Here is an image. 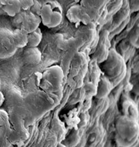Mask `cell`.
<instances>
[{
	"label": "cell",
	"instance_id": "obj_1",
	"mask_svg": "<svg viewBox=\"0 0 139 147\" xmlns=\"http://www.w3.org/2000/svg\"><path fill=\"white\" fill-rule=\"evenodd\" d=\"M104 76L112 86L118 84L126 74V64L123 58L115 50L110 49L107 58L100 63Z\"/></svg>",
	"mask_w": 139,
	"mask_h": 147
},
{
	"label": "cell",
	"instance_id": "obj_2",
	"mask_svg": "<svg viewBox=\"0 0 139 147\" xmlns=\"http://www.w3.org/2000/svg\"><path fill=\"white\" fill-rule=\"evenodd\" d=\"M116 141L122 147H130L138 140L139 127L137 122L128 116H122L116 124Z\"/></svg>",
	"mask_w": 139,
	"mask_h": 147
},
{
	"label": "cell",
	"instance_id": "obj_3",
	"mask_svg": "<svg viewBox=\"0 0 139 147\" xmlns=\"http://www.w3.org/2000/svg\"><path fill=\"white\" fill-rule=\"evenodd\" d=\"M39 16L41 23L49 28L57 27L62 21L61 11L56 2L48 1L42 5Z\"/></svg>",
	"mask_w": 139,
	"mask_h": 147
},
{
	"label": "cell",
	"instance_id": "obj_4",
	"mask_svg": "<svg viewBox=\"0 0 139 147\" xmlns=\"http://www.w3.org/2000/svg\"><path fill=\"white\" fill-rule=\"evenodd\" d=\"M17 50L12 32L5 28L0 29V59L11 58Z\"/></svg>",
	"mask_w": 139,
	"mask_h": 147
},
{
	"label": "cell",
	"instance_id": "obj_5",
	"mask_svg": "<svg viewBox=\"0 0 139 147\" xmlns=\"http://www.w3.org/2000/svg\"><path fill=\"white\" fill-rule=\"evenodd\" d=\"M110 43L108 40V33L104 31L100 36L99 42L94 54V58L101 63L107 58L110 51Z\"/></svg>",
	"mask_w": 139,
	"mask_h": 147
},
{
	"label": "cell",
	"instance_id": "obj_6",
	"mask_svg": "<svg viewBox=\"0 0 139 147\" xmlns=\"http://www.w3.org/2000/svg\"><path fill=\"white\" fill-rule=\"evenodd\" d=\"M41 23V21L40 16L33 13L30 10L26 11L21 29L29 34L38 29Z\"/></svg>",
	"mask_w": 139,
	"mask_h": 147
},
{
	"label": "cell",
	"instance_id": "obj_7",
	"mask_svg": "<svg viewBox=\"0 0 139 147\" xmlns=\"http://www.w3.org/2000/svg\"><path fill=\"white\" fill-rule=\"evenodd\" d=\"M41 53L37 47H27L23 51V58L29 65H38L41 61Z\"/></svg>",
	"mask_w": 139,
	"mask_h": 147
},
{
	"label": "cell",
	"instance_id": "obj_8",
	"mask_svg": "<svg viewBox=\"0 0 139 147\" xmlns=\"http://www.w3.org/2000/svg\"><path fill=\"white\" fill-rule=\"evenodd\" d=\"M112 86V85L110 82L104 75L102 76L98 84L96 95L97 98L103 99L106 97L111 90Z\"/></svg>",
	"mask_w": 139,
	"mask_h": 147
},
{
	"label": "cell",
	"instance_id": "obj_9",
	"mask_svg": "<svg viewBox=\"0 0 139 147\" xmlns=\"http://www.w3.org/2000/svg\"><path fill=\"white\" fill-rule=\"evenodd\" d=\"M13 36L15 45L18 48H24L27 46L28 33L22 29H15L13 32Z\"/></svg>",
	"mask_w": 139,
	"mask_h": 147
},
{
	"label": "cell",
	"instance_id": "obj_10",
	"mask_svg": "<svg viewBox=\"0 0 139 147\" xmlns=\"http://www.w3.org/2000/svg\"><path fill=\"white\" fill-rule=\"evenodd\" d=\"M1 9L11 17L15 16L22 10L21 5L19 0H11Z\"/></svg>",
	"mask_w": 139,
	"mask_h": 147
},
{
	"label": "cell",
	"instance_id": "obj_11",
	"mask_svg": "<svg viewBox=\"0 0 139 147\" xmlns=\"http://www.w3.org/2000/svg\"><path fill=\"white\" fill-rule=\"evenodd\" d=\"M43 38L41 29L39 28L35 31L28 34L27 47H37Z\"/></svg>",
	"mask_w": 139,
	"mask_h": 147
},
{
	"label": "cell",
	"instance_id": "obj_12",
	"mask_svg": "<svg viewBox=\"0 0 139 147\" xmlns=\"http://www.w3.org/2000/svg\"><path fill=\"white\" fill-rule=\"evenodd\" d=\"M129 41L133 47L139 49V18L130 34Z\"/></svg>",
	"mask_w": 139,
	"mask_h": 147
},
{
	"label": "cell",
	"instance_id": "obj_13",
	"mask_svg": "<svg viewBox=\"0 0 139 147\" xmlns=\"http://www.w3.org/2000/svg\"><path fill=\"white\" fill-rule=\"evenodd\" d=\"M26 11L21 10L15 16L11 17L12 26L15 29H21L25 16Z\"/></svg>",
	"mask_w": 139,
	"mask_h": 147
},
{
	"label": "cell",
	"instance_id": "obj_14",
	"mask_svg": "<svg viewBox=\"0 0 139 147\" xmlns=\"http://www.w3.org/2000/svg\"><path fill=\"white\" fill-rule=\"evenodd\" d=\"M9 116L5 111L0 110V127L7 125L9 124Z\"/></svg>",
	"mask_w": 139,
	"mask_h": 147
},
{
	"label": "cell",
	"instance_id": "obj_15",
	"mask_svg": "<svg viewBox=\"0 0 139 147\" xmlns=\"http://www.w3.org/2000/svg\"><path fill=\"white\" fill-rule=\"evenodd\" d=\"M41 7H42V5L41 4V3L38 0H34V4L32 6V7L30 8V11L33 13L39 16Z\"/></svg>",
	"mask_w": 139,
	"mask_h": 147
},
{
	"label": "cell",
	"instance_id": "obj_16",
	"mask_svg": "<svg viewBox=\"0 0 139 147\" xmlns=\"http://www.w3.org/2000/svg\"><path fill=\"white\" fill-rule=\"evenodd\" d=\"M21 5L22 10L29 11L34 4V0H19Z\"/></svg>",
	"mask_w": 139,
	"mask_h": 147
},
{
	"label": "cell",
	"instance_id": "obj_17",
	"mask_svg": "<svg viewBox=\"0 0 139 147\" xmlns=\"http://www.w3.org/2000/svg\"><path fill=\"white\" fill-rule=\"evenodd\" d=\"M128 7L132 12L139 11V0H128Z\"/></svg>",
	"mask_w": 139,
	"mask_h": 147
},
{
	"label": "cell",
	"instance_id": "obj_18",
	"mask_svg": "<svg viewBox=\"0 0 139 147\" xmlns=\"http://www.w3.org/2000/svg\"><path fill=\"white\" fill-rule=\"evenodd\" d=\"M132 92L134 94L139 96V76L136 78L134 83L133 84L132 88Z\"/></svg>",
	"mask_w": 139,
	"mask_h": 147
},
{
	"label": "cell",
	"instance_id": "obj_19",
	"mask_svg": "<svg viewBox=\"0 0 139 147\" xmlns=\"http://www.w3.org/2000/svg\"><path fill=\"white\" fill-rule=\"evenodd\" d=\"M10 144L6 138L0 137V147H10Z\"/></svg>",
	"mask_w": 139,
	"mask_h": 147
},
{
	"label": "cell",
	"instance_id": "obj_20",
	"mask_svg": "<svg viewBox=\"0 0 139 147\" xmlns=\"http://www.w3.org/2000/svg\"><path fill=\"white\" fill-rule=\"evenodd\" d=\"M11 0H0V8L7 4Z\"/></svg>",
	"mask_w": 139,
	"mask_h": 147
},
{
	"label": "cell",
	"instance_id": "obj_21",
	"mask_svg": "<svg viewBox=\"0 0 139 147\" xmlns=\"http://www.w3.org/2000/svg\"><path fill=\"white\" fill-rule=\"evenodd\" d=\"M4 100H5V98H4L3 94H2V92L1 91H0V107L2 106V105L3 104Z\"/></svg>",
	"mask_w": 139,
	"mask_h": 147
},
{
	"label": "cell",
	"instance_id": "obj_22",
	"mask_svg": "<svg viewBox=\"0 0 139 147\" xmlns=\"http://www.w3.org/2000/svg\"><path fill=\"white\" fill-rule=\"evenodd\" d=\"M57 147H65L63 145H62V144H59L58 146H57Z\"/></svg>",
	"mask_w": 139,
	"mask_h": 147
}]
</instances>
